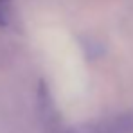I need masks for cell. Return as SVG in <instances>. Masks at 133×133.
<instances>
[{
  "mask_svg": "<svg viewBox=\"0 0 133 133\" xmlns=\"http://www.w3.org/2000/svg\"><path fill=\"white\" fill-rule=\"evenodd\" d=\"M65 133H133V111L79 124Z\"/></svg>",
  "mask_w": 133,
  "mask_h": 133,
  "instance_id": "cell-1",
  "label": "cell"
},
{
  "mask_svg": "<svg viewBox=\"0 0 133 133\" xmlns=\"http://www.w3.org/2000/svg\"><path fill=\"white\" fill-rule=\"evenodd\" d=\"M13 0H0V27H5L11 22Z\"/></svg>",
  "mask_w": 133,
  "mask_h": 133,
  "instance_id": "cell-2",
  "label": "cell"
}]
</instances>
